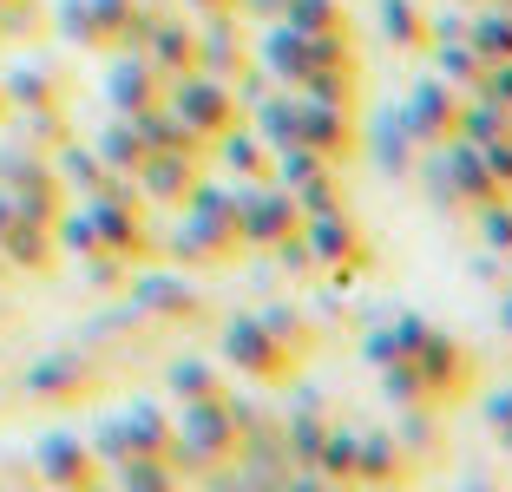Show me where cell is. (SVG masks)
<instances>
[{
  "mask_svg": "<svg viewBox=\"0 0 512 492\" xmlns=\"http://www.w3.org/2000/svg\"><path fill=\"white\" fill-rule=\"evenodd\" d=\"M237 401H184V414L171 420V466L178 473H224L237 460Z\"/></svg>",
  "mask_w": 512,
  "mask_h": 492,
  "instance_id": "cell-1",
  "label": "cell"
},
{
  "mask_svg": "<svg viewBox=\"0 0 512 492\" xmlns=\"http://www.w3.org/2000/svg\"><path fill=\"white\" fill-rule=\"evenodd\" d=\"M165 105H171V119L184 125L191 138H224L230 125H243V105H237V92H230V79H217V73H178V79H165Z\"/></svg>",
  "mask_w": 512,
  "mask_h": 492,
  "instance_id": "cell-2",
  "label": "cell"
},
{
  "mask_svg": "<svg viewBox=\"0 0 512 492\" xmlns=\"http://www.w3.org/2000/svg\"><path fill=\"white\" fill-rule=\"evenodd\" d=\"M414 368H421V381H427V407H440V414H453L467 394H480V361H473V348L460 342V335H447V328H427L421 335Z\"/></svg>",
  "mask_w": 512,
  "mask_h": 492,
  "instance_id": "cell-3",
  "label": "cell"
},
{
  "mask_svg": "<svg viewBox=\"0 0 512 492\" xmlns=\"http://www.w3.org/2000/svg\"><path fill=\"white\" fill-rule=\"evenodd\" d=\"M217 342H224V368H237L243 381H256V388H289V381H296V368H302V361L289 355V348L276 342L256 315H230Z\"/></svg>",
  "mask_w": 512,
  "mask_h": 492,
  "instance_id": "cell-4",
  "label": "cell"
},
{
  "mask_svg": "<svg viewBox=\"0 0 512 492\" xmlns=\"http://www.w3.org/2000/svg\"><path fill=\"white\" fill-rule=\"evenodd\" d=\"M460 99H467L460 86H447L440 73H427V79H414V86L394 99V119H401V132L414 138L421 151L427 145H447V138H453V119H460Z\"/></svg>",
  "mask_w": 512,
  "mask_h": 492,
  "instance_id": "cell-5",
  "label": "cell"
},
{
  "mask_svg": "<svg viewBox=\"0 0 512 492\" xmlns=\"http://www.w3.org/2000/svg\"><path fill=\"white\" fill-rule=\"evenodd\" d=\"M296 99H302V92H296ZM296 145L322 151L335 171H348V164L362 158V112H348V105H322V99H302V112H296Z\"/></svg>",
  "mask_w": 512,
  "mask_h": 492,
  "instance_id": "cell-6",
  "label": "cell"
},
{
  "mask_svg": "<svg viewBox=\"0 0 512 492\" xmlns=\"http://www.w3.org/2000/svg\"><path fill=\"white\" fill-rule=\"evenodd\" d=\"M302 230V210L283 184H243V204H237V237L243 250H276L283 237Z\"/></svg>",
  "mask_w": 512,
  "mask_h": 492,
  "instance_id": "cell-7",
  "label": "cell"
},
{
  "mask_svg": "<svg viewBox=\"0 0 512 492\" xmlns=\"http://www.w3.org/2000/svg\"><path fill=\"white\" fill-rule=\"evenodd\" d=\"M106 99H112L119 119H138V112H151V105L165 99V79H158V66H151L138 46H125L119 60H112V73H106Z\"/></svg>",
  "mask_w": 512,
  "mask_h": 492,
  "instance_id": "cell-8",
  "label": "cell"
},
{
  "mask_svg": "<svg viewBox=\"0 0 512 492\" xmlns=\"http://www.w3.org/2000/svg\"><path fill=\"white\" fill-rule=\"evenodd\" d=\"M414 479V460L401 453L388 427H362L355 433V486H381V492H401Z\"/></svg>",
  "mask_w": 512,
  "mask_h": 492,
  "instance_id": "cell-9",
  "label": "cell"
},
{
  "mask_svg": "<svg viewBox=\"0 0 512 492\" xmlns=\"http://www.w3.org/2000/svg\"><path fill=\"white\" fill-rule=\"evenodd\" d=\"M138 53L158 66V79H178V73H191V66H197V27L184 14H151Z\"/></svg>",
  "mask_w": 512,
  "mask_h": 492,
  "instance_id": "cell-10",
  "label": "cell"
},
{
  "mask_svg": "<svg viewBox=\"0 0 512 492\" xmlns=\"http://www.w3.org/2000/svg\"><path fill=\"white\" fill-rule=\"evenodd\" d=\"M197 164H204L197 151H145V164L132 171V184L145 197H158V204H184V197H191V184L204 178Z\"/></svg>",
  "mask_w": 512,
  "mask_h": 492,
  "instance_id": "cell-11",
  "label": "cell"
},
{
  "mask_svg": "<svg viewBox=\"0 0 512 492\" xmlns=\"http://www.w3.org/2000/svg\"><path fill=\"white\" fill-rule=\"evenodd\" d=\"M250 40H243V20L237 14H217L197 27V73H217V79H237L250 66Z\"/></svg>",
  "mask_w": 512,
  "mask_h": 492,
  "instance_id": "cell-12",
  "label": "cell"
},
{
  "mask_svg": "<svg viewBox=\"0 0 512 492\" xmlns=\"http://www.w3.org/2000/svg\"><path fill=\"white\" fill-rule=\"evenodd\" d=\"M211 158L224 164L237 184H276V151L250 132V125H230L224 138H211Z\"/></svg>",
  "mask_w": 512,
  "mask_h": 492,
  "instance_id": "cell-13",
  "label": "cell"
},
{
  "mask_svg": "<svg viewBox=\"0 0 512 492\" xmlns=\"http://www.w3.org/2000/svg\"><path fill=\"white\" fill-rule=\"evenodd\" d=\"M302 243L316 250V263H348V256H362L368 237L362 224H355V210H322V217H302Z\"/></svg>",
  "mask_w": 512,
  "mask_h": 492,
  "instance_id": "cell-14",
  "label": "cell"
},
{
  "mask_svg": "<svg viewBox=\"0 0 512 492\" xmlns=\"http://www.w3.org/2000/svg\"><path fill=\"white\" fill-rule=\"evenodd\" d=\"M375 27L394 53H427L434 46V14L427 0H375Z\"/></svg>",
  "mask_w": 512,
  "mask_h": 492,
  "instance_id": "cell-15",
  "label": "cell"
},
{
  "mask_svg": "<svg viewBox=\"0 0 512 492\" xmlns=\"http://www.w3.org/2000/svg\"><path fill=\"white\" fill-rule=\"evenodd\" d=\"M132 309L165 315V322H197V315H204V296H197L184 276H132Z\"/></svg>",
  "mask_w": 512,
  "mask_h": 492,
  "instance_id": "cell-16",
  "label": "cell"
},
{
  "mask_svg": "<svg viewBox=\"0 0 512 492\" xmlns=\"http://www.w3.org/2000/svg\"><path fill=\"white\" fill-rule=\"evenodd\" d=\"M329 407L316 401V394H302L296 407L283 414V453H289V466H316V453H322V440H329Z\"/></svg>",
  "mask_w": 512,
  "mask_h": 492,
  "instance_id": "cell-17",
  "label": "cell"
},
{
  "mask_svg": "<svg viewBox=\"0 0 512 492\" xmlns=\"http://www.w3.org/2000/svg\"><path fill=\"white\" fill-rule=\"evenodd\" d=\"M40 473L53 479L60 492H86V486H99V460L79 447L73 433H53V440H40Z\"/></svg>",
  "mask_w": 512,
  "mask_h": 492,
  "instance_id": "cell-18",
  "label": "cell"
},
{
  "mask_svg": "<svg viewBox=\"0 0 512 492\" xmlns=\"http://www.w3.org/2000/svg\"><path fill=\"white\" fill-rule=\"evenodd\" d=\"M427 315H414V309H401L394 322H381V328H368L362 335V361L368 368H388V361H407L414 348H421V335H427Z\"/></svg>",
  "mask_w": 512,
  "mask_h": 492,
  "instance_id": "cell-19",
  "label": "cell"
},
{
  "mask_svg": "<svg viewBox=\"0 0 512 492\" xmlns=\"http://www.w3.org/2000/svg\"><path fill=\"white\" fill-rule=\"evenodd\" d=\"M302 99H322V105H348V112H362V92H368V73L362 60H342V66H316V73L302 79Z\"/></svg>",
  "mask_w": 512,
  "mask_h": 492,
  "instance_id": "cell-20",
  "label": "cell"
},
{
  "mask_svg": "<svg viewBox=\"0 0 512 492\" xmlns=\"http://www.w3.org/2000/svg\"><path fill=\"white\" fill-rule=\"evenodd\" d=\"M394 440H401V453L414 466H427L440 453V433H447V414H434V407H394Z\"/></svg>",
  "mask_w": 512,
  "mask_h": 492,
  "instance_id": "cell-21",
  "label": "cell"
},
{
  "mask_svg": "<svg viewBox=\"0 0 512 492\" xmlns=\"http://www.w3.org/2000/svg\"><path fill=\"white\" fill-rule=\"evenodd\" d=\"M362 158H375L381 171H388V178H407V171H414V158H421V145H414V138L401 132V119L388 112V119H381L375 132L362 125Z\"/></svg>",
  "mask_w": 512,
  "mask_h": 492,
  "instance_id": "cell-22",
  "label": "cell"
},
{
  "mask_svg": "<svg viewBox=\"0 0 512 492\" xmlns=\"http://www.w3.org/2000/svg\"><path fill=\"white\" fill-rule=\"evenodd\" d=\"M145 151H151V145H145V132H138V125H132V119H112V125H106V132L92 138V158L106 164L112 178H132L138 164H145Z\"/></svg>",
  "mask_w": 512,
  "mask_h": 492,
  "instance_id": "cell-23",
  "label": "cell"
},
{
  "mask_svg": "<svg viewBox=\"0 0 512 492\" xmlns=\"http://www.w3.org/2000/svg\"><path fill=\"white\" fill-rule=\"evenodd\" d=\"M92 381H99V374H92V361L73 355V348H66V355H46L40 368L27 374V388H33V394H86Z\"/></svg>",
  "mask_w": 512,
  "mask_h": 492,
  "instance_id": "cell-24",
  "label": "cell"
},
{
  "mask_svg": "<svg viewBox=\"0 0 512 492\" xmlns=\"http://www.w3.org/2000/svg\"><path fill=\"white\" fill-rule=\"evenodd\" d=\"M125 440H132V453H151V460H171V414L151 401H132L125 407Z\"/></svg>",
  "mask_w": 512,
  "mask_h": 492,
  "instance_id": "cell-25",
  "label": "cell"
},
{
  "mask_svg": "<svg viewBox=\"0 0 512 492\" xmlns=\"http://www.w3.org/2000/svg\"><path fill=\"white\" fill-rule=\"evenodd\" d=\"M256 322L270 328V335H276V342H283V348H289V355H296V361H302V355H309V348L322 342V328L309 322V315H302L296 302H270V309H256Z\"/></svg>",
  "mask_w": 512,
  "mask_h": 492,
  "instance_id": "cell-26",
  "label": "cell"
},
{
  "mask_svg": "<svg viewBox=\"0 0 512 492\" xmlns=\"http://www.w3.org/2000/svg\"><path fill=\"white\" fill-rule=\"evenodd\" d=\"M427 60H434V73L447 79V86H460V92H473V79L486 73V60L473 53L467 33H453V40H434V46H427Z\"/></svg>",
  "mask_w": 512,
  "mask_h": 492,
  "instance_id": "cell-27",
  "label": "cell"
},
{
  "mask_svg": "<svg viewBox=\"0 0 512 492\" xmlns=\"http://www.w3.org/2000/svg\"><path fill=\"white\" fill-rule=\"evenodd\" d=\"M467 40H473L480 60H512V14H506V7H493V0L473 7V14H467Z\"/></svg>",
  "mask_w": 512,
  "mask_h": 492,
  "instance_id": "cell-28",
  "label": "cell"
},
{
  "mask_svg": "<svg viewBox=\"0 0 512 492\" xmlns=\"http://www.w3.org/2000/svg\"><path fill=\"white\" fill-rule=\"evenodd\" d=\"M165 381H171V394H178V401H224V394H230L224 374H217L211 361H197V355H178Z\"/></svg>",
  "mask_w": 512,
  "mask_h": 492,
  "instance_id": "cell-29",
  "label": "cell"
},
{
  "mask_svg": "<svg viewBox=\"0 0 512 492\" xmlns=\"http://www.w3.org/2000/svg\"><path fill=\"white\" fill-rule=\"evenodd\" d=\"M355 433L362 427H342V420H329V440H322V453H316V473L329 479V486H355Z\"/></svg>",
  "mask_w": 512,
  "mask_h": 492,
  "instance_id": "cell-30",
  "label": "cell"
},
{
  "mask_svg": "<svg viewBox=\"0 0 512 492\" xmlns=\"http://www.w3.org/2000/svg\"><path fill=\"white\" fill-rule=\"evenodd\" d=\"M119 492H184V479H178V466H171V460L132 453V460H119Z\"/></svg>",
  "mask_w": 512,
  "mask_h": 492,
  "instance_id": "cell-31",
  "label": "cell"
},
{
  "mask_svg": "<svg viewBox=\"0 0 512 492\" xmlns=\"http://www.w3.org/2000/svg\"><path fill=\"white\" fill-rule=\"evenodd\" d=\"M283 27H296V33H348V7L342 0H289Z\"/></svg>",
  "mask_w": 512,
  "mask_h": 492,
  "instance_id": "cell-32",
  "label": "cell"
},
{
  "mask_svg": "<svg viewBox=\"0 0 512 492\" xmlns=\"http://www.w3.org/2000/svg\"><path fill=\"white\" fill-rule=\"evenodd\" d=\"M381 374V401L388 407H427V381H421V368H414V355L407 361H388V368H375ZM440 414V407H434Z\"/></svg>",
  "mask_w": 512,
  "mask_h": 492,
  "instance_id": "cell-33",
  "label": "cell"
},
{
  "mask_svg": "<svg viewBox=\"0 0 512 492\" xmlns=\"http://www.w3.org/2000/svg\"><path fill=\"white\" fill-rule=\"evenodd\" d=\"M473 230L493 256L512 263V197H493V204H473Z\"/></svg>",
  "mask_w": 512,
  "mask_h": 492,
  "instance_id": "cell-34",
  "label": "cell"
},
{
  "mask_svg": "<svg viewBox=\"0 0 512 492\" xmlns=\"http://www.w3.org/2000/svg\"><path fill=\"white\" fill-rule=\"evenodd\" d=\"M289 197H296L302 217H322V210H348V184H342V171H322V178L296 184Z\"/></svg>",
  "mask_w": 512,
  "mask_h": 492,
  "instance_id": "cell-35",
  "label": "cell"
},
{
  "mask_svg": "<svg viewBox=\"0 0 512 492\" xmlns=\"http://www.w3.org/2000/svg\"><path fill=\"white\" fill-rule=\"evenodd\" d=\"M322 171H335L322 151H309V145H276V184H283V191H296V184L322 178Z\"/></svg>",
  "mask_w": 512,
  "mask_h": 492,
  "instance_id": "cell-36",
  "label": "cell"
},
{
  "mask_svg": "<svg viewBox=\"0 0 512 492\" xmlns=\"http://www.w3.org/2000/svg\"><path fill=\"white\" fill-rule=\"evenodd\" d=\"M276 269H283V276H296V283H316V276H322V263H316V250H309V243H302V230H296V237H283V243H276Z\"/></svg>",
  "mask_w": 512,
  "mask_h": 492,
  "instance_id": "cell-37",
  "label": "cell"
},
{
  "mask_svg": "<svg viewBox=\"0 0 512 492\" xmlns=\"http://www.w3.org/2000/svg\"><path fill=\"white\" fill-rule=\"evenodd\" d=\"M480 414H486V433L499 440V453H512V388H486Z\"/></svg>",
  "mask_w": 512,
  "mask_h": 492,
  "instance_id": "cell-38",
  "label": "cell"
},
{
  "mask_svg": "<svg viewBox=\"0 0 512 492\" xmlns=\"http://www.w3.org/2000/svg\"><path fill=\"white\" fill-rule=\"evenodd\" d=\"M473 92H480V99H493V105H506V112H512V60H486V73L473 79Z\"/></svg>",
  "mask_w": 512,
  "mask_h": 492,
  "instance_id": "cell-39",
  "label": "cell"
},
{
  "mask_svg": "<svg viewBox=\"0 0 512 492\" xmlns=\"http://www.w3.org/2000/svg\"><path fill=\"white\" fill-rule=\"evenodd\" d=\"M480 164H486V178L499 184V197H512V138H493V145H480Z\"/></svg>",
  "mask_w": 512,
  "mask_h": 492,
  "instance_id": "cell-40",
  "label": "cell"
},
{
  "mask_svg": "<svg viewBox=\"0 0 512 492\" xmlns=\"http://www.w3.org/2000/svg\"><path fill=\"white\" fill-rule=\"evenodd\" d=\"M283 7H289V0H237V20L263 33V27H276V20H283Z\"/></svg>",
  "mask_w": 512,
  "mask_h": 492,
  "instance_id": "cell-41",
  "label": "cell"
},
{
  "mask_svg": "<svg viewBox=\"0 0 512 492\" xmlns=\"http://www.w3.org/2000/svg\"><path fill=\"white\" fill-rule=\"evenodd\" d=\"M184 14H197V20H217V14H237V0H184Z\"/></svg>",
  "mask_w": 512,
  "mask_h": 492,
  "instance_id": "cell-42",
  "label": "cell"
},
{
  "mask_svg": "<svg viewBox=\"0 0 512 492\" xmlns=\"http://www.w3.org/2000/svg\"><path fill=\"white\" fill-rule=\"evenodd\" d=\"M499 335L512 342V289H499Z\"/></svg>",
  "mask_w": 512,
  "mask_h": 492,
  "instance_id": "cell-43",
  "label": "cell"
},
{
  "mask_svg": "<svg viewBox=\"0 0 512 492\" xmlns=\"http://www.w3.org/2000/svg\"><path fill=\"white\" fill-rule=\"evenodd\" d=\"M348 492H381V486H348Z\"/></svg>",
  "mask_w": 512,
  "mask_h": 492,
  "instance_id": "cell-44",
  "label": "cell"
},
{
  "mask_svg": "<svg viewBox=\"0 0 512 492\" xmlns=\"http://www.w3.org/2000/svg\"><path fill=\"white\" fill-rule=\"evenodd\" d=\"M329 492H342V486H329Z\"/></svg>",
  "mask_w": 512,
  "mask_h": 492,
  "instance_id": "cell-45",
  "label": "cell"
},
{
  "mask_svg": "<svg viewBox=\"0 0 512 492\" xmlns=\"http://www.w3.org/2000/svg\"><path fill=\"white\" fill-rule=\"evenodd\" d=\"M86 492H99V486H86Z\"/></svg>",
  "mask_w": 512,
  "mask_h": 492,
  "instance_id": "cell-46",
  "label": "cell"
}]
</instances>
